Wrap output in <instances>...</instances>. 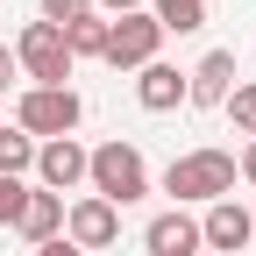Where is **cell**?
<instances>
[{
  "label": "cell",
  "mask_w": 256,
  "mask_h": 256,
  "mask_svg": "<svg viewBox=\"0 0 256 256\" xmlns=\"http://www.w3.org/2000/svg\"><path fill=\"white\" fill-rule=\"evenodd\" d=\"M100 8H107V22H114V14H136L142 0H92V14H100Z\"/></svg>",
  "instance_id": "cell-20"
},
{
  "label": "cell",
  "mask_w": 256,
  "mask_h": 256,
  "mask_svg": "<svg viewBox=\"0 0 256 256\" xmlns=\"http://www.w3.org/2000/svg\"><path fill=\"white\" fill-rule=\"evenodd\" d=\"M164 192L178 206H214V200H235V156L228 150H185L164 164Z\"/></svg>",
  "instance_id": "cell-1"
},
{
  "label": "cell",
  "mask_w": 256,
  "mask_h": 256,
  "mask_svg": "<svg viewBox=\"0 0 256 256\" xmlns=\"http://www.w3.org/2000/svg\"><path fill=\"white\" fill-rule=\"evenodd\" d=\"M78 121H86V100L72 86H22V100H14V128L28 142H57V136H72Z\"/></svg>",
  "instance_id": "cell-3"
},
{
  "label": "cell",
  "mask_w": 256,
  "mask_h": 256,
  "mask_svg": "<svg viewBox=\"0 0 256 256\" xmlns=\"http://www.w3.org/2000/svg\"><path fill=\"white\" fill-rule=\"evenodd\" d=\"M64 50H72V64L78 57H100L107 50V14H78L72 28H64Z\"/></svg>",
  "instance_id": "cell-15"
},
{
  "label": "cell",
  "mask_w": 256,
  "mask_h": 256,
  "mask_svg": "<svg viewBox=\"0 0 256 256\" xmlns=\"http://www.w3.org/2000/svg\"><path fill=\"white\" fill-rule=\"evenodd\" d=\"M14 64H22V78H28V86H64V78H72V50H64V28L28 22L22 36H14Z\"/></svg>",
  "instance_id": "cell-4"
},
{
  "label": "cell",
  "mask_w": 256,
  "mask_h": 256,
  "mask_svg": "<svg viewBox=\"0 0 256 256\" xmlns=\"http://www.w3.org/2000/svg\"><path fill=\"white\" fill-rule=\"evenodd\" d=\"M22 178H0V228H14V214H22Z\"/></svg>",
  "instance_id": "cell-18"
},
{
  "label": "cell",
  "mask_w": 256,
  "mask_h": 256,
  "mask_svg": "<svg viewBox=\"0 0 256 256\" xmlns=\"http://www.w3.org/2000/svg\"><path fill=\"white\" fill-rule=\"evenodd\" d=\"M136 100H142L150 114L185 107V72H178V64H164V57H156V64H142V72H136Z\"/></svg>",
  "instance_id": "cell-12"
},
{
  "label": "cell",
  "mask_w": 256,
  "mask_h": 256,
  "mask_svg": "<svg viewBox=\"0 0 256 256\" xmlns=\"http://www.w3.org/2000/svg\"><path fill=\"white\" fill-rule=\"evenodd\" d=\"M249 235H256V220H249V206H235V200H214V206L200 214V242H206V256H235Z\"/></svg>",
  "instance_id": "cell-8"
},
{
  "label": "cell",
  "mask_w": 256,
  "mask_h": 256,
  "mask_svg": "<svg viewBox=\"0 0 256 256\" xmlns=\"http://www.w3.org/2000/svg\"><path fill=\"white\" fill-rule=\"evenodd\" d=\"M235 171H242V178H249V185H256V136H249V150H242V156H235Z\"/></svg>",
  "instance_id": "cell-21"
},
{
  "label": "cell",
  "mask_w": 256,
  "mask_h": 256,
  "mask_svg": "<svg viewBox=\"0 0 256 256\" xmlns=\"http://www.w3.org/2000/svg\"><path fill=\"white\" fill-rule=\"evenodd\" d=\"M156 50H164V28L136 8V14H114V22H107L100 64H114V72H142V64H156Z\"/></svg>",
  "instance_id": "cell-5"
},
{
  "label": "cell",
  "mask_w": 256,
  "mask_h": 256,
  "mask_svg": "<svg viewBox=\"0 0 256 256\" xmlns=\"http://www.w3.org/2000/svg\"><path fill=\"white\" fill-rule=\"evenodd\" d=\"M36 256H86V249H72V242H64V235H57V242H43Z\"/></svg>",
  "instance_id": "cell-22"
},
{
  "label": "cell",
  "mask_w": 256,
  "mask_h": 256,
  "mask_svg": "<svg viewBox=\"0 0 256 256\" xmlns=\"http://www.w3.org/2000/svg\"><path fill=\"white\" fill-rule=\"evenodd\" d=\"M228 92H235V50H206L185 72V100L192 107H228Z\"/></svg>",
  "instance_id": "cell-9"
},
{
  "label": "cell",
  "mask_w": 256,
  "mask_h": 256,
  "mask_svg": "<svg viewBox=\"0 0 256 256\" xmlns=\"http://www.w3.org/2000/svg\"><path fill=\"white\" fill-rule=\"evenodd\" d=\"M142 249H150V256H206V242H200V220H192L185 206L156 214L150 228H142Z\"/></svg>",
  "instance_id": "cell-10"
},
{
  "label": "cell",
  "mask_w": 256,
  "mask_h": 256,
  "mask_svg": "<svg viewBox=\"0 0 256 256\" xmlns=\"http://www.w3.org/2000/svg\"><path fill=\"white\" fill-rule=\"evenodd\" d=\"M28 171H36V142L0 121V178H28Z\"/></svg>",
  "instance_id": "cell-14"
},
{
  "label": "cell",
  "mask_w": 256,
  "mask_h": 256,
  "mask_svg": "<svg viewBox=\"0 0 256 256\" xmlns=\"http://www.w3.org/2000/svg\"><path fill=\"white\" fill-rule=\"evenodd\" d=\"M228 121L242 128V136H256V86H235L228 92Z\"/></svg>",
  "instance_id": "cell-16"
},
{
  "label": "cell",
  "mask_w": 256,
  "mask_h": 256,
  "mask_svg": "<svg viewBox=\"0 0 256 256\" xmlns=\"http://www.w3.org/2000/svg\"><path fill=\"white\" fill-rule=\"evenodd\" d=\"M142 14L164 28V36H200L206 28V0H150Z\"/></svg>",
  "instance_id": "cell-13"
},
{
  "label": "cell",
  "mask_w": 256,
  "mask_h": 256,
  "mask_svg": "<svg viewBox=\"0 0 256 256\" xmlns=\"http://www.w3.org/2000/svg\"><path fill=\"white\" fill-rule=\"evenodd\" d=\"M78 14H92V0H43V22L50 28H72Z\"/></svg>",
  "instance_id": "cell-17"
},
{
  "label": "cell",
  "mask_w": 256,
  "mask_h": 256,
  "mask_svg": "<svg viewBox=\"0 0 256 256\" xmlns=\"http://www.w3.org/2000/svg\"><path fill=\"white\" fill-rule=\"evenodd\" d=\"M86 185H92V200H107V206L121 214V206H136L142 192H150V164H142L136 142L114 136V142H100V150L86 156Z\"/></svg>",
  "instance_id": "cell-2"
},
{
  "label": "cell",
  "mask_w": 256,
  "mask_h": 256,
  "mask_svg": "<svg viewBox=\"0 0 256 256\" xmlns=\"http://www.w3.org/2000/svg\"><path fill=\"white\" fill-rule=\"evenodd\" d=\"M114 235H121V214H114L107 200L86 192V200L64 206V242H72V249H114Z\"/></svg>",
  "instance_id": "cell-7"
},
{
  "label": "cell",
  "mask_w": 256,
  "mask_h": 256,
  "mask_svg": "<svg viewBox=\"0 0 256 256\" xmlns=\"http://www.w3.org/2000/svg\"><path fill=\"white\" fill-rule=\"evenodd\" d=\"M14 78H22V64H14V50H8V43H0V92H8Z\"/></svg>",
  "instance_id": "cell-19"
},
{
  "label": "cell",
  "mask_w": 256,
  "mask_h": 256,
  "mask_svg": "<svg viewBox=\"0 0 256 256\" xmlns=\"http://www.w3.org/2000/svg\"><path fill=\"white\" fill-rule=\"evenodd\" d=\"M14 235L28 242V249H43V242H57L64 235V200H57V192H22V214H14Z\"/></svg>",
  "instance_id": "cell-11"
},
{
  "label": "cell",
  "mask_w": 256,
  "mask_h": 256,
  "mask_svg": "<svg viewBox=\"0 0 256 256\" xmlns=\"http://www.w3.org/2000/svg\"><path fill=\"white\" fill-rule=\"evenodd\" d=\"M86 142L78 136H57V142H36V185L43 192H57V200H64V192H78L86 185Z\"/></svg>",
  "instance_id": "cell-6"
},
{
  "label": "cell",
  "mask_w": 256,
  "mask_h": 256,
  "mask_svg": "<svg viewBox=\"0 0 256 256\" xmlns=\"http://www.w3.org/2000/svg\"><path fill=\"white\" fill-rule=\"evenodd\" d=\"M249 220H256V214H249Z\"/></svg>",
  "instance_id": "cell-23"
}]
</instances>
